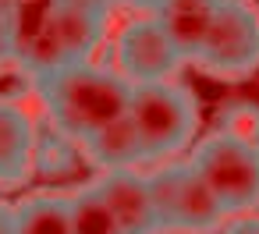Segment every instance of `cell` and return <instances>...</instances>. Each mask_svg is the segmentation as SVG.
I'll return each instance as SVG.
<instances>
[{
  "instance_id": "1",
  "label": "cell",
  "mask_w": 259,
  "mask_h": 234,
  "mask_svg": "<svg viewBox=\"0 0 259 234\" xmlns=\"http://www.w3.org/2000/svg\"><path fill=\"white\" fill-rule=\"evenodd\" d=\"M36 92L54 131L64 135L71 146H82L96 131L128 117V107H132V85L114 68L96 61L71 64L39 78Z\"/></svg>"
},
{
  "instance_id": "2",
  "label": "cell",
  "mask_w": 259,
  "mask_h": 234,
  "mask_svg": "<svg viewBox=\"0 0 259 234\" xmlns=\"http://www.w3.org/2000/svg\"><path fill=\"white\" fill-rule=\"evenodd\" d=\"M128 117L142 138L149 163H170L199 135V100L178 78L153 82V85H132Z\"/></svg>"
},
{
  "instance_id": "3",
  "label": "cell",
  "mask_w": 259,
  "mask_h": 234,
  "mask_svg": "<svg viewBox=\"0 0 259 234\" xmlns=\"http://www.w3.org/2000/svg\"><path fill=\"white\" fill-rule=\"evenodd\" d=\"M103 36H107V15H96V11H85V8H75V4H64L61 0V8L47 22V29L36 32L15 54V64L32 82H39V78H47L61 68L93 61Z\"/></svg>"
},
{
  "instance_id": "4",
  "label": "cell",
  "mask_w": 259,
  "mask_h": 234,
  "mask_svg": "<svg viewBox=\"0 0 259 234\" xmlns=\"http://www.w3.org/2000/svg\"><path fill=\"white\" fill-rule=\"evenodd\" d=\"M188 160L227 213H248L259 206V142L220 128L199 138Z\"/></svg>"
},
{
  "instance_id": "5",
  "label": "cell",
  "mask_w": 259,
  "mask_h": 234,
  "mask_svg": "<svg viewBox=\"0 0 259 234\" xmlns=\"http://www.w3.org/2000/svg\"><path fill=\"white\" fill-rule=\"evenodd\" d=\"M149 177L153 209L160 220V230H185V234H206L224 223L227 209L213 195V188L202 181V174L192 167V160H170L156 163Z\"/></svg>"
},
{
  "instance_id": "6",
  "label": "cell",
  "mask_w": 259,
  "mask_h": 234,
  "mask_svg": "<svg viewBox=\"0 0 259 234\" xmlns=\"http://www.w3.org/2000/svg\"><path fill=\"white\" fill-rule=\"evenodd\" d=\"M192 64L217 82H245L259 71V4L255 0H220L213 29Z\"/></svg>"
},
{
  "instance_id": "7",
  "label": "cell",
  "mask_w": 259,
  "mask_h": 234,
  "mask_svg": "<svg viewBox=\"0 0 259 234\" xmlns=\"http://www.w3.org/2000/svg\"><path fill=\"white\" fill-rule=\"evenodd\" d=\"M181 64H188L178 46L170 43V36L160 29V22L153 15H135L121 25V32L114 36V71L128 82V85H153V82H167L181 71Z\"/></svg>"
},
{
  "instance_id": "8",
  "label": "cell",
  "mask_w": 259,
  "mask_h": 234,
  "mask_svg": "<svg viewBox=\"0 0 259 234\" xmlns=\"http://www.w3.org/2000/svg\"><path fill=\"white\" fill-rule=\"evenodd\" d=\"M39 131L29 107L15 96H0V188H22L36 174Z\"/></svg>"
},
{
  "instance_id": "9",
  "label": "cell",
  "mask_w": 259,
  "mask_h": 234,
  "mask_svg": "<svg viewBox=\"0 0 259 234\" xmlns=\"http://www.w3.org/2000/svg\"><path fill=\"white\" fill-rule=\"evenodd\" d=\"M96 188L103 192L121 234H156L160 230L146 174H139V170H103L96 177Z\"/></svg>"
},
{
  "instance_id": "10",
  "label": "cell",
  "mask_w": 259,
  "mask_h": 234,
  "mask_svg": "<svg viewBox=\"0 0 259 234\" xmlns=\"http://www.w3.org/2000/svg\"><path fill=\"white\" fill-rule=\"evenodd\" d=\"M217 11H220V0H163V4L153 11V18L170 36V43L178 46V54L192 64L195 54L206 43L209 29H213Z\"/></svg>"
},
{
  "instance_id": "11",
  "label": "cell",
  "mask_w": 259,
  "mask_h": 234,
  "mask_svg": "<svg viewBox=\"0 0 259 234\" xmlns=\"http://www.w3.org/2000/svg\"><path fill=\"white\" fill-rule=\"evenodd\" d=\"M78 153L96 163L100 170H135L139 163H149L146 160V149H142V138L132 124V117H121L114 121L110 128L96 131L89 142L78 146Z\"/></svg>"
},
{
  "instance_id": "12",
  "label": "cell",
  "mask_w": 259,
  "mask_h": 234,
  "mask_svg": "<svg viewBox=\"0 0 259 234\" xmlns=\"http://www.w3.org/2000/svg\"><path fill=\"white\" fill-rule=\"evenodd\" d=\"M15 234H75L71 202L61 192H36L15 206Z\"/></svg>"
},
{
  "instance_id": "13",
  "label": "cell",
  "mask_w": 259,
  "mask_h": 234,
  "mask_svg": "<svg viewBox=\"0 0 259 234\" xmlns=\"http://www.w3.org/2000/svg\"><path fill=\"white\" fill-rule=\"evenodd\" d=\"M68 202H71V230L75 234H121V227H117L103 192L96 188V181L71 192Z\"/></svg>"
},
{
  "instance_id": "14",
  "label": "cell",
  "mask_w": 259,
  "mask_h": 234,
  "mask_svg": "<svg viewBox=\"0 0 259 234\" xmlns=\"http://www.w3.org/2000/svg\"><path fill=\"white\" fill-rule=\"evenodd\" d=\"M220 234H259V213H241L224 223Z\"/></svg>"
},
{
  "instance_id": "15",
  "label": "cell",
  "mask_w": 259,
  "mask_h": 234,
  "mask_svg": "<svg viewBox=\"0 0 259 234\" xmlns=\"http://www.w3.org/2000/svg\"><path fill=\"white\" fill-rule=\"evenodd\" d=\"M15 64V39H11V22L8 15H0V71Z\"/></svg>"
},
{
  "instance_id": "16",
  "label": "cell",
  "mask_w": 259,
  "mask_h": 234,
  "mask_svg": "<svg viewBox=\"0 0 259 234\" xmlns=\"http://www.w3.org/2000/svg\"><path fill=\"white\" fill-rule=\"evenodd\" d=\"M64 4H75V8L96 11V15H110V8H114V4H121V0H64Z\"/></svg>"
},
{
  "instance_id": "17",
  "label": "cell",
  "mask_w": 259,
  "mask_h": 234,
  "mask_svg": "<svg viewBox=\"0 0 259 234\" xmlns=\"http://www.w3.org/2000/svg\"><path fill=\"white\" fill-rule=\"evenodd\" d=\"M121 4H124V8H132L135 15H153V11L163 4V0H121Z\"/></svg>"
},
{
  "instance_id": "18",
  "label": "cell",
  "mask_w": 259,
  "mask_h": 234,
  "mask_svg": "<svg viewBox=\"0 0 259 234\" xmlns=\"http://www.w3.org/2000/svg\"><path fill=\"white\" fill-rule=\"evenodd\" d=\"M0 234H15V206L0 202Z\"/></svg>"
},
{
  "instance_id": "19",
  "label": "cell",
  "mask_w": 259,
  "mask_h": 234,
  "mask_svg": "<svg viewBox=\"0 0 259 234\" xmlns=\"http://www.w3.org/2000/svg\"><path fill=\"white\" fill-rule=\"evenodd\" d=\"M11 8H15V0H0V15H8Z\"/></svg>"
}]
</instances>
